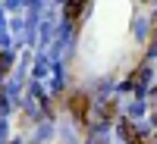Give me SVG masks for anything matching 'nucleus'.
Segmentation results:
<instances>
[{"mask_svg": "<svg viewBox=\"0 0 157 144\" xmlns=\"http://www.w3.org/2000/svg\"><path fill=\"white\" fill-rule=\"evenodd\" d=\"M88 110H91V97L88 94H82V91H72L69 94V113H72V119H78V122H88Z\"/></svg>", "mask_w": 157, "mask_h": 144, "instance_id": "nucleus-1", "label": "nucleus"}, {"mask_svg": "<svg viewBox=\"0 0 157 144\" xmlns=\"http://www.w3.org/2000/svg\"><path fill=\"white\" fill-rule=\"evenodd\" d=\"M85 9H88V0H66V22L72 25V28H78V25H82Z\"/></svg>", "mask_w": 157, "mask_h": 144, "instance_id": "nucleus-2", "label": "nucleus"}, {"mask_svg": "<svg viewBox=\"0 0 157 144\" xmlns=\"http://www.w3.org/2000/svg\"><path fill=\"white\" fill-rule=\"evenodd\" d=\"M151 44H157V22H154V35H151Z\"/></svg>", "mask_w": 157, "mask_h": 144, "instance_id": "nucleus-3", "label": "nucleus"}]
</instances>
